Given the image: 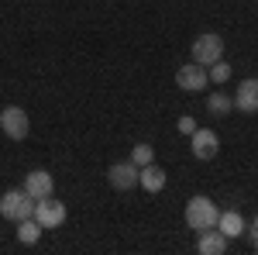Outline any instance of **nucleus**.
<instances>
[{
	"label": "nucleus",
	"mask_w": 258,
	"mask_h": 255,
	"mask_svg": "<svg viewBox=\"0 0 258 255\" xmlns=\"http://www.w3.org/2000/svg\"><path fill=\"white\" fill-rule=\"evenodd\" d=\"M217 221H220V207L210 200V196H189V203H186V228L189 231H210V228H217Z\"/></svg>",
	"instance_id": "nucleus-1"
},
{
	"label": "nucleus",
	"mask_w": 258,
	"mask_h": 255,
	"mask_svg": "<svg viewBox=\"0 0 258 255\" xmlns=\"http://www.w3.org/2000/svg\"><path fill=\"white\" fill-rule=\"evenodd\" d=\"M31 214H35V200L24 193V186L7 190V193L0 196V217H4V221L18 224V221H24V217H31Z\"/></svg>",
	"instance_id": "nucleus-2"
},
{
	"label": "nucleus",
	"mask_w": 258,
	"mask_h": 255,
	"mask_svg": "<svg viewBox=\"0 0 258 255\" xmlns=\"http://www.w3.org/2000/svg\"><path fill=\"white\" fill-rule=\"evenodd\" d=\"M35 221H38L45 231H55V228H62L66 224V217H69V211H66V203L62 200H55V196H45V200H35Z\"/></svg>",
	"instance_id": "nucleus-3"
},
{
	"label": "nucleus",
	"mask_w": 258,
	"mask_h": 255,
	"mask_svg": "<svg viewBox=\"0 0 258 255\" xmlns=\"http://www.w3.org/2000/svg\"><path fill=\"white\" fill-rule=\"evenodd\" d=\"M0 131L11 141H24V138L31 135L28 111H21V107H0Z\"/></svg>",
	"instance_id": "nucleus-4"
},
{
	"label": "nucleus",
	"mask_w": 258,
	"mask_h": 255,
	"mask_svg": "<svg viewBox=\"0 0 258 255\" xmlns=\"http://www.w3.org/2000/svg\"><path fill=\"white\" fill-rule=\"evenodd\" d=\"M217 59H224V38L217 31H203L200 38H193V62L214 66Z\"/></svg>",
	"instance_id": "nucleus-5"
},
{
	"label": "nucleus",
	"mask_w": 258,
	"mask_h": 255,
	"mask_svg": "<svg viewBox=\"0 0 258 255\" xmlns=\"http://www.w3.org/2000/svg\"><path fill=\"white\" fill-rule=\"evenodd\" d=\"M176 86L182 90V93H203V90L210 86L207 66H200V62H186V66H179V69H176Z\"/></svg>",
	"instance_id": "nucleus-6"
},
{
	"label": "nucleus",
	"mask_w": 258,
	"mask_h": 255,
	"mask_svg": "<svg viewBox=\"0 0 258 255\" xmlns=\"http://www.w3.org/2000/svg\"><path fill=\"white\" fill-rule=\"evenodd\" d=\"M189 148H193V159L210 162V159L220 152V135L214 128H197V131L189 135Z\"/></svg>",
	"instance_id": "nucleus-7"
},
{
	"label": "nucleus",
	"mask_w": 258,
	"mask_h": 255,
	"mask_svg": "<svg viewBox=\"0 0 258 255\" xmlns=\"http://www.w3.org/2000/svg\"><path fill=\"white\" fill-rule=\"evenodd\" d=\"M107 183H110V190H117V193H127V190H135L138 186V166L127 159V162H114L110 169H107Z\"/></svg>",
	"instance_id": "nucleus-8"
},
{
	"label": "nucleus",
	"mask_w": 258,
	"mask_h": 255,
	"mask_svg": "<svg viewBox=\"0 0 258 255\" xmlns=\"http://www.w3.org/2000/svg\"><path fill=\"white\" fill-rule=\"evenodd\" d=\"M52 190H55V176L48 169H31L24 176V193L31 200H45V196H52Z\"/></svg>",
	"instance_id": "nucleus-9"
},
{
	"label": "nucleus",
	"mask_w": 258,
	"mask_h": 255,
	"mask_svg": "<svg viewBox=\"0 0 258 255\" xmlns=\"http://www.w3.org/2000/svg\"><path fill=\"white\" fill-rule=\"evenodd\" d=\"M234 107L241 114H258V79H241L234 90Z\"/></svg>",
	"instance_id": "nucleus-10"
},
{
	"label": "nucleus",
	"mask_w": 258,
	"mask_h": 255,
	"mask_svg": "<svg viewBox=\"0 0 258 255\" xmlns=\"http://www.w3.org/2000/svg\"><path fill=\"white\" fill-rule=\"evenodd\" d=\"M165 169L162 166H155V162H148V166H141L138 169V186L145 190V193H162L165 190Z\"/></svg>",
	"instance_id": "nucleus-11"
},
{
	"label": "nucleus",
	"mask_w": 258,
	"mask_h": 255,
	"mask_svg": "<svg viewBox=\"0 0 258 255\" xmlns=\"http://www.w3.org/2000/svg\"><path fill=\"white\" fill-rule=\"evenodd\" d=\"M197 252H200V255H224V252H227V238L220 235L217 228H210V231H200V238H197Z\"/></svg>",
	"instance_id": "nucleus-12"
},
{
	"label": "nucleus",
	"mask_w": 258,
	"mask_h": 255,
	"mask_svg": "<svg viewBox=\"0 0 258 255\" xmlns=\"http://www.w3.org/2000/svg\"><path fill=\"white\" fill-rule=\"evenodd\" d=\"M217 231H220L224 238H227V241H231V238H241L244 231H248V228H244V217H241L238 211H220Z\"/></svg>",
	"instance_id": "nucleus-13"
},
{
	"label": "nucleus",
	"mask_w": 258,
	"mask_h": 255,
	"mask_svg": "<svg viewBox=\"0 0 258 255\" xmlns=\"http://www.w3.org/2000/svg\"><path fill=\"white\" fill-rule=\"evenodd\" d=\"M41 235H45V228H41L35 217H24V221H18V241H21V245H38Z\"/></svg>",
	"instance_id": "nucleus-14"
},
{
	"label": "nucleus",
	"mask_w": 258,
	"mask_h": 255,
	"mask_svg": "<svg viewBox=\"0 0 258 255\" xmlns=\"http://www.w3.org/2000/svg\"><path fill=\"white\" fill-rule=\"evenodd\" d=\"M207 111L214 118H224V114L234 111V97H227V93H207Z\"/></svg>",
	"instance_id": "nucleus-15"
},
{
	"label": "nucleus",
	"mask_w": 258,
	"mask_h": 255,
	"mask_svg": "<svg viewBox=\"0 0 258 255\" xmlns=\"http://www.w3.org/2000/svg\"><path fill=\"white\" fill-rule=\"evenodd\" d=\"M131 162H135V166H148V162H155V148H152V145H148V141H138V145H135V148H131Z\"/></svg>",
	"instance_id": "nucleus-16"
},
{
	"label": "nucleus",
	"mask_w": 258,
	"mask_h": 255,
	"mask_svg": "<svg viewBox=\"0 0 258 255\" xmlns=\"http://www.w3.org/2000/svg\"><path fill=\"white\" fill-rule=\"evenodd\" d=\"M207 76H210V83H217V86H224L227 79H231V66L224 59H217L214 66H207Z\"/></svg>",
	"instance_id": "nucleus-17"
},
{
	"label": "nucleus",
	"mask_w": 258,
	"mask_h": 255,
	"mask_svg": "<svg viewBox=\"0 0 258 255\" xmlns=\"http://www.w3.org/2000/svg\"><path fill=\"white\" fill-rule=\"evenodd\" d=\"M176 128H179V135H186V138H189L193 131H197V121L189 118V114H182V118L176 121Z\"/></svg>",
	"instance_id": "nucleus-18"
},
{
	"label": "nucleus",
	"mask_w": 258,
	"mask_h": 255,
	"mask_svg": "<svg viewBox=\"0 0 258 255\" xmlns=\"http://www.w3.org/2000/svg\"><path fill=\"white\" fill-rule=\"evenodd\" d=\"M251 238H258V214H255V221H251V231H248Z\"/></svg>",
	"instance_id": "nucleus-19"
},
{
	"label": "nucleus",
	"mask_w": 258,
	"mask_h": 255,
	"mask_svg": "<svg viewBox=\"0 0 258 255\" xmlns=\"http://www.w3.org/2000/svg\"><path fill=\"white\" fill-rule=\"evenodd\" d=\"M255 248H258V238H255Z\"/></svg>",
	"instance_id": "nucleus-20"
}]
</instances>
